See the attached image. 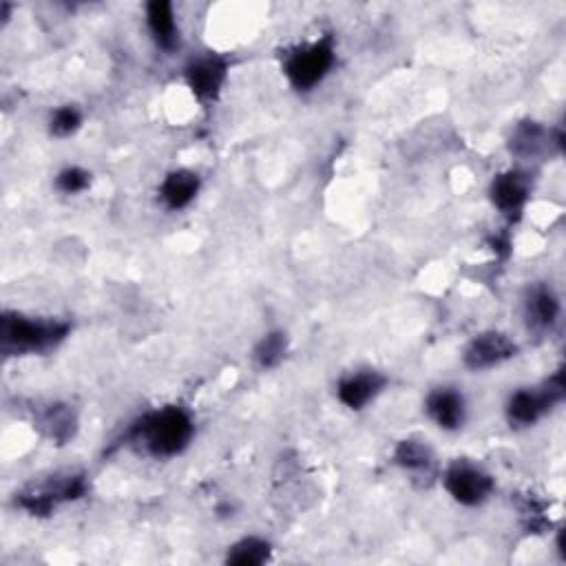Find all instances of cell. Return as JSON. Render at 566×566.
Wrapping results in <instances>:
<instances>
[{
    "instance_id": "cell-3",
    "label": "cell",
    "mask_w": 566,
    "mask_h": 566,
    "mask_svg": "<svg viewBox=\"0 0 566 566\" xmlns=\"http://www.w3.org/2000/svg\"><path fill=\"white\" fill-rule=\"evenodd\" d=\"M336 62V47L332 36H323L314 43L301 45L286 54L284 73L292 89L305 93L319 86Z\"/></svg>"
},
{
    "instance_id": "cell-14",
    "label": "cell",
    "mask_w": 566,
    "mask_h": 566,
    "mask_svg": "<svg viewBox=\"0 0 566 566\" xmlns=\"http://www.w3.org/2000/svg\"><path fill=\"white\" fill-rule=\"evenodd\" d=\"M392 461L396 467H401L403 472L420 478H434L436 474V457H434V449L418 438H405L394 447V454Z\"/></svg>"
},
{
    "instance_id": "cell-11",
    "label": "cell",
    "mask_w": 566,
    "mask_h": 566,
    "mask_svg": "<svg viewBox=\"0 0 566 566\" xmlns=\"http://www.w3.org/2000/svg\"><path fill=\"white\" fill-rule=\"evenodd\" d=\"M388 379L377 370H359L344 377L336 385V398L348 409H366L385 390Z\"/></svg>"
},
{
    "instance_id": "cell-21",
    "label": "cell",
    "mask_w": 566,
    "mask_h": 566,
    "mask_svg": "<svg viewBox=\"0 0 566 566\" xmlns=\"http://www.w3.org/2000/svg\"><path fill=\"white\" fill-rule=\"evenodd\" d=\"M91 186V173L80 166H67L56 175V188L65 195L84 193Z\"/></svg>"
},
{
    "instance_id": "cell-8",
    "label": "cell",
    "mask_w": 566,
    "mask_h": 566,
    "mask_svg": "<svg viewBox=\"0 0 566 566\" xmlns=\"http://www.w3.org/2000/svg\"><path fill=\"white\" fill-rule=\"evenodd\" d=\"M229 60L217 54L193 58L184 69V80L199 102H215L229 80Z\"/></svg>"
},
{
    "instance_id": "cell-16",
    "label": "cell",
    "mask_w": 566,
    "mask_h": 566,
    "mask_svg": "<svg viewBox=\"0 0 566 566\" xmlns=\"http://www.w3.org/2000/svg\"><path fill=\"white\" fill-rule=\"evenodd\" d=\"M557 316H559L557 294L544 284L529 288V292L524 297V319H527L529 327L548 330L557 321Z\"/></svg>"
},
{
    "instance_id": "cell-18",
    "label": "cell",
    "mask_w": 566,
    "mask_h": 566,
    "mask_svg": "<svg viewBox=\"0 0 566 566\" xmlns=\"http://www.w3.org/2000/svg\"><path fill=\"white\" fill-rule=\"evenodd\" d=\"M273 546L268 540L251 535L244 538L240 542H235L229 548V555H226V564H235V566H262L270 559Z\"/></svg>"
},
{
    "instance_id": "cell-19",
    "label": "cell",
    "mask_w": 566,
    "mask_h": 566,
    "mask_svg": "<svg viewBox=\"0 0 566 566\" xmlns=\"http://www.w3.org/2000/svg\"><path fill=\"white\" fill-rule=\"evenodd\" d=\"M76 414L67 405H51L41 418L45 434L56 442H67L76 434Z\"/></svg>"
},
{
    "instance_id": "cell-15",
    "label": "cell",
    "mask_w": 566,
    "mask_h": 566,
    "mask_svg": "<svg viewBox=\"0 0 566 566\" xmlns=\"http://www.w3.org/2000/svg\"><path fill=\"white\" fill-rule=\"evenodd\" d=\"M201 188V180L190 169L171 171L160 184V199L169 210H182L190 206Z\"/></svg>"
},
{
    "instance_id": "cell-12",
    "label": "cell",
    "mask_w": 566,
    "mask_h": 566,
    "mask_svg": "<svg viewBox=\"0 0 566 566\" xmlns=\"http://www.w3.org/2000/svg\"><path fill=\"white\" fill-rule=\"evenodd\" d=\"M562 134L555 131H546L542 125L533 123V120H527V123H520L511 138H509V151L511 155L520 158V160H535L540 155H544L553 145L557 151H562Z\"/></svg>"
},
{
    "instance_id": "cell-2",
    "label": "cell",
    "mask_w": 566,
    "mask_h": 566,
    "mask_svg": "<svg viewBox=\"0 0 566 566\" xmlns=\"http://www.w3.org/2000/svg\"><path fill=\"white\" fill-rule=\"evenodd\" d=\"M69 334V323L58 319L27 316L21 312H5L0 319V346L8 357L38 355L62 344Z\"/></svg>"
},
{
    "instance_id": "cell-17",
    "label": "cell",
    "mask_w": 566,
    "mask_h": 566,
    "mask_svg": "<svg viewBox=\"0 0 566 566\" xmlns=\"http://www.w3.org/2000/svg\"><path fill=\"white\" fill-rule=\"evenodd\" d=\"M288 348V334L284 330H273L259 338V344L253 350V361L259 370H275L284 363Z\"/></svg>"
},
{
    "instance_id": "cell-5",
    "label": "cell",
    "mask_w": 566,
    "mask_h": 566,
    "mask_svg": "<svg viewBox=\"0 0 566 566\" xmlns=\"http://www.w3.org/2000/svg\"><path fill=\"white\" fill-rule=\"evenodd\" d=\"M564 398V377L555 372L540 388H522L507 401V418L511 427H531Z\"/></svg>"
},
{
    "instance_id": "cell-20",
    "label": "cell",
    "mask_w": 566,
    "mask_h": 566,
    "mask_svg": "<svg viewBox=\"0 0 566 566\" xmlns=\"http://www.w3.org/2000/svg\"><path fill=\"white\" fill-rule=\"evenodd\" d=\"M82 127V111L76 104L58 106L49 118V134L54 138H71Z\"/></svg>"
},
{
    "instance_id": "cell-1",
    "label": "cell",
    "mask_w": 566,
    "mask_h": 566,
    "mask_svg": "<svg viewBox=\"0 0 566 566\" xmlns=\"http://www.w3.org/2000/svg\"><path fill=\"white\" fill-rule=\"evenodd\" d=\"M195 436L193 416L177 405H169L138 418L127 431V442L147 457L164 461L175 459Z\"/></svg>"
},
{
    "instance_id": "cell-13",
    "label": "cell",
    "mask_w": 566,
    "mask_h": 566,
    "mask_svg": "<svg viewBox=\"0 0 566 566\" xmlns=\"http://www.w3.org/2000/svg\"><path fill=\"white\" fill-rule=\"evenodd\" d=\"M147 27L162 51L173 54L180 47V25L169 0H153L147 5Z\"/></svg>"
},
{
    "instance_id": "cell-4",
    "label": "cell",
    "mask_w": 566,
    "mask_h": 566,
    "mask_svg": "<svg viewBox=\"0 0 566 566\" xmlns=\"http://www.w3.org/2000/svg\"><path fill=\"white\" fill-rule=\"evenodd\" d=\"M89 492L84 474H58L41 485H32L16 494V505L30 516L43 518L56 511L65 503H76Z\"/></svg>"
},
{
    "instance_id": "cell-6",
    "label": "cell",
    "mask_w": 566,
    "mask_h": 566,
    "mask_svg": "<svg viewBox=\"0 0 566 566\" xmlns=\"http://www.w3.org/2000/svg\"><path fill=\"white\" fill-rule=\"evenodd\" d=\"M442 485H444V492L463 507L485 505L496 489L494 476L485 467L467 459H459L451 465H447L442 474Z\"/></svg>"
},
{
    "instance_id": "cell-9",
    "label": "cell",
    "mask_w": 566,
    "mask_h": 566,
    "mask_svg": "<svg viewBox=\"0 0 566 566\" xmlns=\"http://www.w3.org/2000/svg\"><path fill=\"white\" fill-rule=\"evenodd\" d=\"M425 412L444 431H459L467 420V401L459 388H436L425 398Z\"/></svg>"
},
{
    "instance_id": "cell-10",
    "label": "cell",
    "mask_w": 566,
    "mask_h": 566,
    "mask_svg": "<svg viewBox=\"0 0 566 566\" xmlns=\"http://www.w3.org/2000/svg\"><path fill=\"white\" fill-rule=\"evenodd\" d=\"M531 195V182L529 175L522 171H505L498 177H494L489 186L492 204L509 219L520 217Z\"/></svg>"
},
{
    "instance_id": "cell-7",
    "label": "cell",
    "mask_w": 566,
    "mask_h": 566,
    "mask_svg": "<svg viewBox=\"0 0 566 566\" xmlns=\"http://www.w3.org/2000/svg\"><path fill=\"white\" fill-rule=\"evenodd\" d=\"M518 355V344L505 332L489 330L476 334L463 353V363L472 372L498 368Z\"/></svg>"
}]
</instances>
